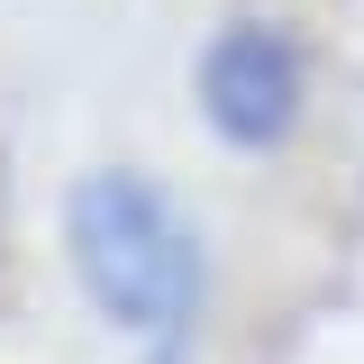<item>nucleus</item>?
Masks as SVG:
<instances>
[{"label":"nucleus","instance_id":"obj_1","mask_svg":"<svg viewBox=\"0 0 364 364\" xmlns=\"http://www.w3.org/2000/svg\"><path fill=\"white\" fill-rule=\"evenodd\" d=\"M64 255L109 337H128L146 364H182L200 328V237L146 173H91L64 200Z\"/></svg>","mask_w":364,"mask_h":364},{"label":"nucleus","instance_id":"obj_2","mask_svg":"<svg viewBox=\"0 0 364 364\" xmlns=\"http://www.w3.org/2000/svg\"><path fill=\"white\" fill-rule=\"evenodd\" d=\"M191 91H200V119H210L228 146L264 155V146H282V136L301 128V109H310V64H301V46L282 37V28L237 18V28H219V37L200 46Z\"/></svg>","mask_w":364,"mask_h":364}]
</instances>
